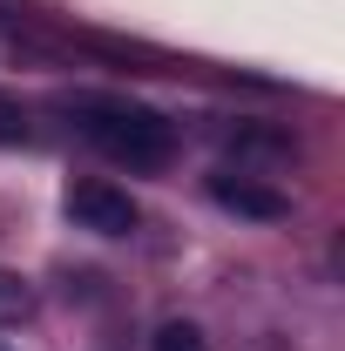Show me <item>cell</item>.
Here are the masks:
<instances>
[{
  "label": "cell",
  "instance_id": "4",
  "mask_svg": "<svg viewBox=\"0 0 345 351\" xmlns=\"http://www.w3.org/2000/svg\"><path fill=\"white\" fill-rule=\"evenodd\" d=\"M27 311H34V291H27V277L0 270V324H14V317H27Z\"/></svg>",
  "mask_w": 345,
  "mask_h": 351
},
{
  "label": "cell",
  "instance_id": "5",
  "mask_svg": "<svg viewBox=\"0 0 345 351\" xmlns=\"http://www.w3.org/2000/svg\"><path fill=\"white\" fill-rule=\"evenodd\" d=\"M156 351H210V345H203L197 324H163V331H156Z\"/></svg>",
  "mask_w": 345,
  "mask_h": 351
},
{
  "label": "cell",
  "instance_id": "2",
  "mask_svg": "<svg viewBox=\"0 0 345 351\" xmlns=\"http://www.w3.org/2000/svg\"><path fill=\"white\" fill-rule=\"evenodd\" d=\"M68 217L82 223V230H95V237H129V230H135V203L115 189V182L88 176V182L68 189Z\"/></svg>",
  "mask_w": 345,
  "mask_h": 351
},
{
  "label": "cell",
  "instance_id": "6",
  "mask_svg": "<svg viewBox=\"0 0 345 351\" xmlns=\"http://www.w3.org/2000/svg\"><path fill=\"white\" fill-rule=\"evenodd\" d=\"M21 142H27V115H21V101L0 95V149H21Z\"/></svg>",
  "mask_w": 345,
  "mask_h": 351
},
{
  "label": "cell",
  "instance_id": "3",
  "mask_svg": "<svg viewBox=\"0 0 345 351\" xmlns=\"http://www.w3.org/2000/svg\"><path fill=\"white\" fill-rule=\"evenodd\" d=\"M210 196L223 203V210H237V217H258V223H278L291 217V203L278 196V189H264V182H244V176H216Z\"/></svg>",
  "mask_w": 345,
  "mask_h": 351
},
{
  "label": "cell",
  "instance_id": "1",
  "mask_svg": "<svg viewBox=\"0 0 345 351\" xmlns=\"http://www.w3.org/2000/svg\"><path fill=\"white\" fill-rule=\"evenodd\" d=\"M68 115H75V129H82L102 156H115V162H129V169H163V162L176 156V129L156 115V108L109 101V95H75Z\"/></svg>",
  "mask_w": 345,
  "mask_h": 351
}]
</instances>
